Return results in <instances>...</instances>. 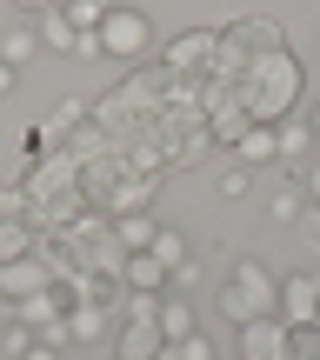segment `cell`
I'll return each mask as SVG.
<instances>
[{"mask_svg": "<svg viewBox=\"0 0 320 360\" xmlns=\"http://www.w3.org/2000/svg\"><path fill=\"white\" fill-rule=\"evenodd\" d=\"M307 147H314V127H307V120H300V127H281V154L287 160H300Z\"/></svg>", "mask_w": 320, "mask_h": 360, "instance_id": "22", "label": "cell"}, {"mask_svg": "<svg viewBox=\"0 0 320 360\" xmlns=\"http://www.w3.org/2000/svg\"><path fill=\"white\" fill-rule=\"evenodd\" d=\"M233 154H241V167H274V160H281V127L247 120V127L233 134Z\"/></svg>", "mask_w": 320, "mask_h": 360, "instance_id": "7", "label": "cell"}, {"mask_svg": "<svg viewBox=\"0 0 320 360\" xmlns=\"http://www.w3.org/2000/svg\"><path fill=\"white\" fill-rule=\"evenodd\" d=\"M120 287H134V294H167V267L154 254H127L120 260Z\"/></svg>", "mask_w": 320, "mask_h": 360, "instance_id": "9", "label": "cell"}, {"mask_svg": "<svg viewBox=\"0 0 320 360\" xmlns=\"http://www.w3.org/2000/svg\"><path fill=\"white\" fill-rule=\"evenodd\" d=\"M74 53L80 60H101V34H74Z\"/></svg>", "mask_w": 320, "mask_h": 360, "instance_id": "27", "label": "cell"}, {"mask_svg": "<svg viewBox=\"0 0 320 360\" xmlns=\"http://www.w3.org/2000/svg\"><path fill=\"white\" fill-rule=\"evenodd\" d=\"M67 334H74V340H101L107 334V307H101V300H80V307L67 314Z\"/></svg>", "mask_w": 320, "mask_h": 360, "instance_id": "14", "label": "cell"}, {"mask_svg": "<svg viewBox=\"0 0 320 360\" xmlns=\"http://www.w3.org/2000/svg\"><path fill=\"white\" fill-rule=\"evenodd\" d=\"M214 187H220V200H241V193L254 187V174H247V167H227V174L214 180Z\"/></svg>", "mask_w": 320, "mask_h": 360, "instance_id": "23", "label": "cell"}, {"mask_svg": "<svg viewBox=\"0 0 320 360\" xmlns=\"http://www.w3.org/2000/svg\"><path fill=\"white\" fill-rule=\"evenodd\" d=\"M13 80H20V67H7V60H0V94H13Z\"/></svg>", "mask_w": 320, "mask_h": 360, "instance_id": "32", "label": "cell"}, {"mask_svg": "<svg viewBox=\"0 0 320 360\" xmlns=\"http://www.w3.org/2000/svg\"><path fill=\"white\" fill-rule=\"evenodd\" d=\"M34 34H40V47H53V53H74V27H67V13H60V7L34 13Z\"/></svg>", "mask_w": 320, "mask_h": 360, "instance_id": "12", "label": "cell"}, {"mask_svg": "<svg viewBox=\"0 0 320 360\" xmlns=\"http://www.w3.org/2000/svg\"><path fill=\"white\" fill-rule=\"evenodd\" d=\"M40 287H53L47 260H34V254L0 260V300H27V294H40Z\"/></svg>", "mask_w": 320, "mask_h": 360, "instance_id": "6", "label": "cell"}, {"mask_svg": "<svg viewBox=\"0 0 320 360\" xmlns=\"http://www.w3.org/2000/svg\"><path fill=\"white\" fill-rule=\"evenodd\" d=\"M300 94V60L287 47H274L267 60L254 67V120L260 127H274V120H287V107H294Z\"/></svg>", "mask_w": 320, "mask_h": 360, "instance_id": "2", "label": "cell"}, {"mask_svg": "<svg viewBox=\"0 0 320 360\" xmlns=\"http://www.w3.org/2000/svg\"><path fill=\"white\" fill-rule=\"evenodd\" d=\"M307 127H314V141H320V107H314V114H307Z\"/></svg>", "mask_w": 320, "mask_h": 360, "instance_id": "34", "label": "cell"}, {"mask_svg": "<svg viewBox=\"0 0 320 360\" xmlns=\"http://www.w3.org/2000/svg\"><path fill=\"white\" fill-rule=\"evenodd\" d=\"M274 307H281V281H274L260 260H233L227 287H220V314H227L233 327H247V321H260V314H274Z\"/></svg>", "mask_w": 320, "mask_h": 360, "instance_id": "1", "label": "cell"}, {"mask_svg": "<svg viewBox=\"0 0 320 360\" xmlns=\"http://www.w3.org/2000/svg\"><path fill=\"white\" fill-rule=\"evenodd\" d=\"M160 300L167 294H134L127 287V294H120V314H127V321H160Z\"/></svg>", "mask_w": 320, "mask_h": 360, "instance_id": "18", "label": "cell"}, {"mask_svg": "<svg viewBox=\"0 0 320 360\" xmlns=\"http://www.w3.org/2000/svg\"><path fill=\"white\" fill-rule=\"evenodd\" d=\"M20 360H60V347H47V340H34V347H27Z\"/></svg>", "mask_w": 320, "mask_h": 360, "instance_id": "31", "label": "cell"}, {"mask_svg": "<svg viewBox=\"0 0 320 360\" xmlns=\"http://www.w3.org/2000/svg\"><path fill=\"white\" fill-rule=\"evenodd\" d=\"M20 207H27L20 187H0V220H20Z\"/></svg>", "mask_w": 320, "mask_h": 360, "instance_id": "26", "label": "cell"}, {"mask_svg": "<svg viewBox=\"0 0 320 360\" xmlns=\"http://www.w3.org/2000/svg\"><path fill=\"white\" fill-rule=\"evenodd\" d=\"M241 360H287V321L281 314H260L241 327Z\"/></svg>", "mask_w": 320, "mask_h": 360, "instance_id": "5", "label": "cell"}, {"mask_svg": "<svg viewBox=\"0 0 320 360\" xmlns=\"http://www.w3.org/2000/svg\"><path fill=\"white\" fill-rule=\"evenodd\" d=\"M180 360H220V354H214V340H200V334H187V340H180Z\"/></svg>", "mask_w": 320, "mask_h": 360, "instance_id": "25", "label": "cell"}, {"mask_svg": "<svg viewBox=\"0 0 320 360\" xmlns=\"http://www.w3.org/2000/svg\"><path fill=\"white\" fill-rule=\"evenodd\" d=\"M300 240L320 247V207H314V214H300Z\"/></svg>", "mask_w": 320, "mask_h": 360, "instance_id": "28", "label": "cell"}, {"mask_svg": "<svg viewBox=\"0 0 320 360\" xmlns=\"http://www.w3.org/2000/svg\"><path fill=\"white\" fill-rule=\"evenodd\" d=\"M27 254V227L20 220H0V260H20Z\"/></svg>", "mask_w": 320, "mask_h": 360, "instance_id": "20", "label": "cell"}, {"mask_svg": "<svg viewBox=\"0 0 320 360\" xmlns=\"http://www.w3.org/2000/svg\"><path fill=\"white\" fill-rule=\"evenodd\" d=\"M147 254H154V260H160V267H167V274H174V267H180V260H187V240H180V233H174V227H160V233H154V247H147Z\"/></svg>", "mask_w": 320, "mask_h": 360, "instance_id": "17", "label": "cell"}, {"mask_svg": "<svg viewBox=\"0 0 320 360\" xmlns=\"http://www.w3.org/2000/svg\"><path fill=\"white\" fill-rule=\"evenodd\" d=\"M13 13H47V7H60V0H7Z\"/></svg>", "mask_w": 320, "mask_h": 360, "instance_id": "30", "label": "cell"}, {"mask_svg": "<svg viewBox=\"0 0 320 360\" xmlns=\"http://www.w3.org/2000/svg\"><path fill=\"white\" fill-rule=\"evenodd\" d=\"M34 53H40V34H34V27H20V20H13L7 34H0V60H7V67H27Z\"/></svg>", "mask_w": 320, "mask_h": 360, "instance_id": "13", "label": "cell"}, {"mask_svg": "<svg viewBox=\"0 0 320 360\" xmlns=\"http://www.w3.org/2000/svg\"><path fill=\"white\" fill-rule=\"evenodd\" d=\"M60 13H67V27H74V34H101L107 0H60Z\"/></svg>", "mask_w": 320, "mask_h": 360, "instance_id": "15", "label": "cell"}, {"mask_svg": "<svg viewBox=\"0 0 320 360\" xmlns=\"http://www.w3.org/2000/svg\"><path fill=\"white\" fill-rule=\"evenodd\" d=\"M281 314L287 327H307V321H320V274H287L281 281Z\"/></svg>", "mask_w": 320, "mask_h": 360, "instance_id": "4", "label": "cell"}, {"mask_svg": "<svg viewBox=\"0 0 320 360\" xmlns=\"http://www.w3.org/2000/svg\"><path fill=\"white\" fill-rule=\"evenodd\" d=\"M147 193H154V187L141 180V187H120V193H114L107 207H114V214H147Z\"/></svg>", "mask_w": 320, "mask_h": 360, "instance_id": "21", "label": "cell"}, {"mask_svg": "<svg viewBox=\"0 0 320 360\" xmlns=\"http://www.w3.org/2000/svg\"><path fill=\"white\" fill-rule=\"evenodd\" d=\"M154 360H180V340H167V347H160V354H154Z\"/></svg>", "mask_w": 320, "mask_h": 360, "instance_id": "33", "label": "cell"}, {"mask_svg": "<svg viewBox=\"0 0 320 360\" xmlns=\"http://www.w3.org/2000/svg\"><path fill=\"white\" fill-rule=\"evenodd\" d=\"M167 347L160 321H120V340H114V360H154Z\"/></svg>", "mask_w": 320, "mask_h": 360, "instance_id": "8", "label": "cell"}, {"mask_svg": "<svg viewBox=\"0 0 320 360\" xmlns=\"http://www.w3.org/2000/svg\"><path fill=\"white\" fill-rule=\"evenodd\" d=\"M287 360H320V321L287 327Z\"/></svg>", "mask_w": 320, "mask_h": 360, "instance_id": "16", "label": "cell"}, {"mask_svg": "<svg viewBox=\"0 0 320 360\" xmlns=\"http://www.w3.org/2000/svg\"><path fill=\"white\" fill-rule=\"evenodd\" d=\"M274 220H300V193H294V187L274 193Z\"/></svg>", "mask_w": 320, "mask_h": 360, "instance_id": "24", "label": "cell"}, {"mask_svg": "<svg viewBox=\"0 0 320 360\" xmlns=\"http://www.w3.org/2000/svg\"><path fill=\"white\" fill-rule=\"evenodd\" d=\"M160 334H167V340H187V334H200V314H193L180 294H167V300H160Z\"/></svg>", "mask_w": 320, "mask_h": 360, "instance_id": "11", "label": "cell"}, {"mask_svg": "<svg viewBox=\"0 0 320 360\" xmlns=\"http://www.w3.org/2000/svg\"><path fill=\"white\" fill-rule=\"evenodd\" d=\"M147 47H154V20L141 7H107V20H101V53L107 60H141Z\"/></svg>", "mask_w": 320, "mask_h": 360, "instance_id": "3", "label": "cell"}, {"mask_svg": "<svg viewBox=\"0 0 320 360\" xmlns=\"http://www.w3.org/2000/svg\"><path fill=\"white\" fill-rule=\"evenodd\" d=\"M300 187H307V200L320 207V160H314V167H307V174H300Z\"/></svg>", "mask_w": 320, "mask_h": 360, "instance_id": "29", "label": "cell"}, {"mask_svg": "<svg viewBox=\"0 0 320 360\" xmlns=\"http://www.w3.org/2000/svg\"><path fill=\"white\" fill-rule=\"evenodd\" d=\"M27 347H34V327H27V321H13V327H0V354H13V360H20Z\"/></svg>", "mask_w": 320, "mask_h": 360, "instance_id": "19", "label": "cell"}, {"mask_svg": "<svg viewBox=\"0 0 320 360\" xmlns=\"http://www.w3.org/2000/svg\"><path fill=\"white\" fill-rule=\"evenodd\" d=\"M120 254H147V247H154V233H160V220L154 214H120Z\"/></svg>", "mask_w": 320, "mask_h": 360, "instance_id": "10", "label": "cell"}]
</instances>
